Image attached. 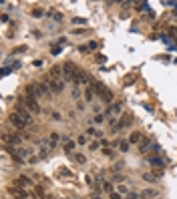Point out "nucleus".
<instances>
[{
  "mask_svg": "<svg viewBox=\"0 0 177 199\" xmlns=\"http://www.w3.org/2000/svg\"><path fill=\"white\" fill-rule=\"evenodd\" d=\"M103 155H105V157H111V159L115 157V153H113V149H109V147H105V149H103Z\"/></svg>",
  "mask_w": 177,
  "mask_h": 199,
  "instance_id": "f3484780",
  "label": "nucleus"
},
{
  "mask_svg": "<svg viewBox=\"0 0 177 199\" xmlns=\"http://www.w3.org/2000/svg\"><path fill=\"white\" fill-rule=\"evenodd\" d=\"M109 197L111 199H121V193H115V191H113V193H109Z\"/></svg>",
  "mask_w": 177,
  "mask_h": 199,
  "instance_id": "cd10ccee",
  "label": "nucleus"
},
{
  "mask_svg": "<svg viewBox=\"0 0 177 199\" xmlns=\"http://www.w3.org/2000/svg\"><path fill=\"white\" fill-rule=\"evenodd\" d=\"M143 195H147V197H155V195H157V193H155V191H151V189H149V191H145V193H143Z\"/></svg>",
  "mask_w": 177,
  "mask_h": 199,
  "instance_id": "c85d7f7f",
  "label": "nucleus"
},
{
  "mask_svg": "<svg viewBox=\"0 0 177 199\" xmlns=\"http://www.w3.org/2000/svg\"><path fill=\"white\" fill-rule=\"evenodd\" d=\"M4 143H10V145H20V137L18 135H4Z\"/></svg>",
  "mask_w": 177,
  "mask_h": 199,
  "instance_id": "0eeeda50",
  "label": "nucleus"
},
{
  "mask_svg": "<svg viewBox=\"0 0 177 199\" xmlns=\"http://www.w3.org/2000/svg\"><path fill=\"white\" fill-rule=\"evenodd\" d=\"M141 133H131V139H129V143H141Z\"/></svg>",
  "mask_w": 177,
  "mask_h": 199,
  "instance_id": "4468645a",
  "label": "nucleus"
},
{
  "mask_svg": "<svg viewBox=\"0 0 177 199\" xmlns=\"http://www.w3.org/2000/svg\"><path fill=\"white\" fill-rule=\"evenodd\" d=\"M60 50H62V48H60V46H52V54H58V52H60Z\"/></svg>",
  "mask_w": 177,
  "mask_h": 199,
  "instance_id": "7c9ffc66",
  "label": "nucleus"
},
{
  "mask_svg": "<svg viewBox=\"0 0 177 199\" xmlns=\"http://www.w3.org/2000/svg\"><path fill=\"white\" fill-rule=\"evenodd\" d=\"M121 105H123V103H113V107H109L107 115H109V117H113V115H119V113H121Z\"/></svg>",
  "mask_w": 177,
  "mask_h": 199,
  "instance_id": "6e6552de",
  "label": "nucleus"
},
{
  "mask_svg": "<svg viewBox=\"0 0 177 199\" xmlns=\"http://www.w3.org/2000/svg\"><path fill=\"white\" fill-rule=\"evenodd\" d=\"M89 147H91V151H97V149H99V147H101V145H99V143H97V141H93V143H91V145H89Z\"/></svg>",
  "mask_w": 177,
  "mask_h": 199,
  "instance_id": "bb28decb",
  "label": "nucleus"
},
{
  "mask_svg": "<svg viewBox=\"0 0 177 199\" xmlns=\"http://www.w3.org/2000/svg\"><path fill=\"white\" fill-rule=\"evenodd\" d=\"M22 103L26 105V109H28L30 113H34V115H38V113H40V105H38V101H36L34 97H30V95H26Z\"/></svg>",
  "mask_w": 177,
  "mask_h": 199,
  "instance_id": "f257e3e1",
  "label": "nucleus"
},
{
  "mask_svg": "<svg viewBox=\"0 0 177 199\" xmlns=\"http://www.w3.org/2000/svg\"><path fill=\"white\" fill-rule=\"evenodd\" d=\"M103 121H105L103 115H95V117H93V123H97V125H99V123H103Z\"/></svg>",
  "mask_w": 177,
  "mask_h": 199,
  "instance_id": "4be33fe9",
  "label": "nucleus"
},
{
  "mask_svg": "<svg viewBox=\"0 0 177 199\" xmlns=\"http://www.w3.org/2000/svg\"><path fill=\"white\" fill-rule=\"evenodd\" d=\"M151 145H153V143H151V141H149V139H143V141H141V143H139V151H141V153H147V151H149V147H151Z\"/></svg>",
  "mask_w": 177,
  "mask_h": 199,
  "instance_id": "1a4fd4ad",
  "label": "nucleus"
},
{
  "mask_svg": "<svg viewBox=\"0 0 177 199\" xmlns=\"http://www.w3.org/2000/svg\"><path fill=\"white\" fill-rule=\"evenodd\" d=\"M119 193H127V187L125 185H119Z\"/></svg>",
  "mask_w": 177,
  "mask_h": 199,
  "instance_id": "473e14b6",
  "label": "nucleus"
},
{
  "mask_svg": "<svg viewBox=\"0 0 177 199\" xmlns=\"http://www.w3.org/2000/svg\"><path fill=\"white\" fill-rule=\"evenodd\" d=\"M58 141H62V137L58 135V133H50L48 135V147L52 149V147H56L58 145Z\"/></svg>",
  "mask_w": 177,
  "mask_h": 199,
  "instance_id": "423d86ee",
  "label": "nucleus"
},
{
  "mask_svg": "<svg viewBox=\"0 0 177 199\" xmlns=\"http://www.w3.org/2000/svg\"><path fill=\"white\" fill-rule=\"evenodd\" d=\"M16 115L24 121L26 125H30V123H32V115H30V111L26 109V105H16Z\"/></svg>",
  "mask_w": 177,
  "mask_h": 199,
  "instance_id": "f03ea898",
  "label": "nucleus"
},
{
  "mask_svg": "<svg viewBox=\"0 0 177 199\" xmlns=\"http://www.w3.org/2000/svg\"><path fill=\"white\" fill-rule=\"evenodd\" d=\"M129 147H131V143H127V141H121V151H123V153H127V151H129Z\"/></svg>",
  "mask_w": 177,
  "mask_h": 199,
  "instance_id": "a211bd4d",
  "label": "nucleus"
},
{
  "mask_svg": "<svg viewBox=\"0 0 177 199\" xmlns=\"http://www.w3.org/2000/svg\"><path fill=\"white\" fill-rule=\"evenodd\" d=\"M73 24H87V20H85V18H75Z\"/></svg>",
  "mask_w": 177,
  "mask_h": 199,
  "instance_id": "393cba45",
  "label": "nucleus"
},
{
  "mask_svg": "<svg viewBox=\"0 0 177 199\" xmlns=\"http://www.w3.org/2000/svg\"><path fill=\"white\" fill-rule=\"evenodd\" d=\"M93 93H95V91H93V86L85 89V99H87V101H93Z\"/></svg>",
  "mask_w": 177,
  "mask_h": 199,
  "instance_id": "2eb2a0df",
  "label": "nucleus"
},
{
  "mask_svg": "<svg viewBox=\"0 0 177 199\" xmlns=\"http://www.w3.org/2000/svg\"><path fill=\"white\" fill-rule=\"evenodd\" d=\"M20 52H26V46H16L12 50V54H20Z\"/></svg>",
  "mask_w": 177,
  "mask_h": 199,
  "instance_id": "aec40b11",
  "label": "nucleus"
},
{
  "mask_svg": "<svg viewBox=\"0 0 177 199\" xmlns=\"http://www.w3.org/2000/svg\"><path fill=\"white\" fill-rule=\"evenodd\" d=\"M77 143H79V145H85V143H87V137H85V135H81V137L77 139Z\"/></svg>",
  "mask_w": 177,
  "mask_h": 199,
  "instance_id": "a878e982",
  "label": "nucleus"
},
{
  "mask_svg": "<svg viewBox=\"0 0 177 199\" xmlns=\"http://www.w3.org/2000/svg\"><path fill=\"white\" fill-rule=\"evenodd\" d=\"M10 123H12V125H14L16 129H24V127H26V123L20 119V117H18L16 113H12V115H10Z\"/></svg>",
  "mask_w": 177,
  "mask_h": 199,
  "instance_id": "39448f33",
  "label": "nucleus"
},
{
  "mask_svg": "<svg viewBox=\"0 0 177 199\" xmlns=\"http://www.w3.org/2000/svg\"><path fill=\"white\" fill-rule=\"evenodd\" d=\"M131 123H133V121H131V117H129V115H123V117H121V121H119V123L113 127V131H119V129H123V127H129Z\"/></svg>",
  "mask_w": 177,
  "mask_h": 199,
  "instance_id": "20e7f679",
  "label": "nucleus"
},
{
  "mask_svg": "<svg viewBox=\"0 0 177 199\" xmlns=\"http://www.w3.org/2000/svg\"><path fill=\"white\" fill-rule=\"evenodd\" d=\"M101 99H103L105 103H111V101H113V93H111V91L107 89V91H105V93L101 95Z\"/></svg>",
  "mask_w": 177,
  "mask_h": 199,
  "instance_id": "9b49d317",
  "label": "nucleus"
},
{
  "mask_svg": "<svg viewBox=\"0 0 177 199\" xmlns=\"http://www.w3.org/2000/svg\"><path fill=\"white\" fill-rule=\"evenodd\" d=\"M75 161H77V163H85L87 157H85V155H75Z\"/></svg>",
  "mask_w": 177,
  "mask_h": 199,
  "instance_id": "5701e85b",
  "label": "nucleus"
},
{
  "mask_svg": "<svg viewBox=\"0 0 177 199\" xmlns=\"http://www.w3.org/2000/svg\"><path fill=\"white\" fill-rule=\"evenodd\" d=\"M52 18H54L56 22H60V20H62V14H60V12H54V14H52Z\"/></svg>",
  "mask_w": 177,
  "mask_h": 199,
  "instance_id": "b1692460",
  "label": "nucleus"
},
{
  "mask_svg": "<svg viewBox=\"0 0 177 199\" xmlns=\"http://www.w3.org/2000/svg\"><path fill=\"white\" fill-rule=\"evenodd\" d=\"M34 191H36V195H38V197H46V195H44V189L40 187V185H36V189H34Z\"/></svg>",
  "mask_w": 177,
  "mask_h": 199,
  "instance_id": "412c9836",
  "label": "nucleus"
},
{
  "mask_svg": "<svg viewBox=\"0 0 177 199\" xmlns=\"http://www.w3.org/2000/svg\"><path fill=\"white\" fill-rule=\"evenodd\" d=\"M103 189H105L107 193H113V183H109V181H107V183H103Z\"/></svg>",
  "mask_w": 177,
  "mask_h": 199,
  "instance_id": "6ab92c4d",
  "label": "nucleus"
},
{
  "mask_svg": "<svg viewBox=\"0 0 177 199\" xmlns=\"http://www.w3.org/2000/svg\"><path fill=\"white\" fill-rule=\"evenodd\" d=\"M32 14H34V16H43L44 12H43V10H40V8H36V10H32Z\"/></svg>",
  "mask_w": 177,
  "mask_h": 199,
  "instance_id": "c756f323",
  "label": "nucleus"
},
{
  "mask_svg": "<svg viewBox=\"0 0 177 199\" xmlns=\"http://www.w3.org/2000/svg\"><path fill=\"white\" fill-rule=\"evenodd\" d=\"M149 161H151V165H155V167H165V163H163V159L161 157H157V155H153V157H149Z\"/></svg>",
  "mask_w": 177,
  "mask_h": 199,
  "instance_id": "9d476101",
  "label": "nucleus"
},
{
  "mask_svg": "<svg viewBox=\"0 0 177 199\" xmlns=\"http://www.w3.org/2000/svg\"><path fill=\"white\" fill-rule=\"evenodd\" d=\"M105 58H107L105 54H97V60H99V62H105Z\"/></svg>",
  "mask_w": 177,
  "mask_h": 199,
  "instance_id": "2f4dec72",
  "label": "nucleus"
},
{
  "mask_svg": "<svg viewBox=\"0 0 177 199\" xmlns=\"http://www.w3.org/2000/svg\"><path fill=\"white\" fill-rule=\"evenodd\" d=\"M64 145V153H73V149H75V141H67V143H62Z\"/></svg>",
  "mask_w": 177,
  "mask_h": 199,
  "instance_id": "f8f14e48",
  "label": "nucleus"
},
{
  "mask_svg": "<svg viewBox=\"0 0 177 199\" xmlns=\"http://www.w3.org/2000/svg\"><path fill=\"white\" fill-rule=\"evenodd\" d=\"M16 183H18L20 187H26V185H32V183H30V179H28V177H24V175H22V177H18V181H16Z\"/></svg>",
  "mask_w": 177,
  "mask_h": 199,
  "instance_id": "ddd939ff",
  "label": "nucleus"
},
{
  "mask_svg": "<svg viewBox=\"0 0 177 199\" xmlns=\"http://www.w3.org/2000/svg\"><path fill=\"white\" fill-rule=\"evenodd\" d=\"M143 179H145V181H157L159 177H157V175H151V173H143Z\"/></svg>",
  "mask_w": 177,
  "mask_h": 199,
  "instance_id": "dca6fc26",
  "label": "nucleus"
},
{
  "mask_svg": "<svg viewBox=\"0 0 177 199\" xmlns=\"http://www.w3.org/2000/svg\"><path fill=\"white\" fill-rule=\"evenodd\" d=\"M46 84H48V89L52 91V93H60L62 89H64V80L62 79H46Z\"/></svg>",
  "mask_w": 177,
  "mask_h": 199,
  "instance_id": "7ed1b4c3",
  "label": "nucleus"
}]
</instances>
